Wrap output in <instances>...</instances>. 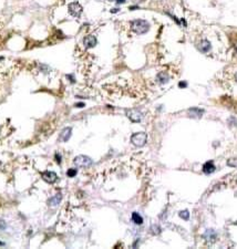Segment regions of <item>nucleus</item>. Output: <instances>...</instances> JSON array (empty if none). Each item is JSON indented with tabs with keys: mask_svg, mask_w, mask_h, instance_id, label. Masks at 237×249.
<instances>
[{
	"mask_svg": "<svg viewBox=\"0 0 237 249\" xmlns=\"http://www.w3.org/2000/svg\"><path fill=\"white\" fill-rule=\"evenodd\" d=\"M215 170H216V167L212 161L206 162L205 164L203 165V172L205 173V174H212L213 172H215Z\"/></svg>",
	"mask_w": 237,
	"mask_h": 249,
	"instance_id": "f8f14e48",
	"label": "nucleus"
},
{
	"mask_svg": "<svg viewBox=\"0 0 237 249\" xmlns=\"http://www.w3.org/2000/svg\"><path fill=\"white\" fill-rule=\"evenodd\" d=\"M67 78H68V79H70V80H69V81H70V82H71V83H74V82H75V80H74V77H73V75L68 74V75H67Z\"/></svg>",
	"mask_w": 237,
	"mask_h": 249,
	"instance_id": "6ab92c4d",
	"label": "nucleus"
},
{
	"mask_svg": "<svg viewBox=\"0 0 237 249\" xmlns=\"http://www.w3.org/2000/svg\"><path fill=\"white\" fill-rule=\"evenodd\" d=\"M3 245H5V244H3L2 241H0V246H3Z\"/></svg>",
	"mask_w": 237,
	"mask_h": 249,
	"instance_id": "cd10ccee",
	"label": "nucleus"
},
{
	"mask_svg": "<svg viewBox=\"0 0 237 249\" xmlns=\"http://www.w3.org/2000/svg\"><path fill=\"white\" fill-rule=\"evenodd\" d=\"M203 113H204V110L197 109V108H193V109L188 110V114H190V116H192V117H200Z\"/></svg>",
	"mask_w": 237,
	"mask_h": 249,
	"instance_id": "ddd939ff",
	"label": "nucleus"
},
{
	"mask_svg": "<svg viewBox=\"0 0 237 249\" xmlns=\"http://www.w3.org/2000/svg\"><path fill=\"white\" fill-rule=\"evenodd\" d=\"M61 199H62V194L58 193L57 195H54V196L51 197V198L48 200V206L49 207H57L61 203Z\"/></svg>",
	"mask_w": 237,
	"mask_h": 249,
	"instance_id": "1a4fd4ad",
	"label": "nucleus"
},
{
	"mask_svg": "<svg viewBox=\"0 0 237 249\" xmlns=\"http://www.w3.org/2000/svg\"><path fill=\"white\" fill-rule=\"evenodd\" d=\"M68 11L72 17L79 18L81 16L83 9H82V6L79 2H71L68 5Z\"/></svg>",
	"mask_w": 237,
	"mask_h": 249,
	"instance_id": "20e7f679",
	"label": "nucleus"
},
{
	"mask_svg": "<svg viewBox=\"0 0 237 249\" xmlns=\"http://www.w3.org/2000/svg\"><path fill=\"white\" fill-rule=\"evenodd\" d=\"M156 81L160 84H165V83H167L170 81V77L166 72H160L156 75Z\"/></svg>",
	"mask_w": 237,
	"mask_h": 249,
	"instance_id": "9b49d317",
	"label": "nucleus"
},
{
	"mask_svg": "<svg viewBox=\"0 0 237 249\" xmlns=\"http://www.w3.org/2000/svg\"><path fill=\"white\" fill-rule=\"evenodd\" d=\"M235 80H236V82H237V71H236V73H235Z\"/></svg>",
	"mask_w": 237,
	"mask_h": 249,
	"instance_id": "bb28decb",
	"label": "nucleus"
},
{
	"mask_svg": "<svg viewBox=\"0 0 237 249\" xmlns=\"http://www.w3.org/2000/svg\"><path fill=\"white\" fill-rule=\"evenodd\" d=\"M97 43V40L94 36H87L83 39V44L85 48H94Z\"/></svg>",
	"mask_w": 237,
	"mask_h": 249,
	"instance_id": "0eeeda50",
	"label": "nucleus"
},
{
	"mask_svg": "<svg viewBox=\"0 0 237 249\" xmlns=\"http://www.w3.org/2000/svg\"><path fill=\"white\" fill-rule=\"evenodd\" d=\"M131 28L136 35H144L150 30V23L146 20L137 19L131 22Z\"/></svg>",
	"mask_w": 237,
	"mask_h": 249,
	"instance_id": "f257e3e1",
	"label": "nucleus"
},
{
	"mask_svg": "<svg viewBox=\"0 0 237 249\" xmlns=\"http://www.w3.org/2000/svg\"><path fill=\"white\" fill-rule=\"evenodd\" d=\"M146 141H148V135L146 133L144 132H139L135 133L131 136V142L133 145L137 146V147H142L146 144Z\"/></svg>",
	"mask_w": 237,
	"mask_h": 249,
	"instance_id": "f03ea898",
	"label": "nucleus"
},
{
	"mask_svg": "<svg viewBox=\"0 0 237 249\" xmlns=\"http://www.w3.org/2000/svg\"><path fill=\"white\" fill-rule=\"evenodd\" d=\"M139 7H136V6H134V7H130V10H135V9H137Z\"/></svg>",
	"mask_w": 237,
	"mask_h": 249,
	"instance_id": "393cba45",
	"label": "nucleus"
},
{
	"mask_svg": "<svg viewBox=\"0 0 237 249\" xmlns=\"http://www.w3.org/2000/svg\"><path fill=\"white\" fill-rule=\"evenodd\" d=\"M73 163L75 166L78 167H82V168H88L92 165V159L90 158L89 156H85V155H79V156L74 157Z\"/></svg>",
	"mask_w": 237,
	"mask_h": 249,
	"instance_id": "7ed1b4c3",
	"label": "nucleus"
},
{
	"mask_svg": "<svg viewBox=\"0 0 237 249\" xmlns=\"http://www.w3.org/2000/svg\"><path fill=\"white\" fill-rule=\"evenodd\" d=\"M42 178L45 182H47V183L52 184V183H55V182H57V179H58V175L55 174L54 172H45L42 174Z\"/></svg>",
	"mask_w": 237,
	"mask_h": 249,
	"instance_id": "423d86ee",
	"label": "nucleus"
},
{
	"mask_svg": "<svg viewBox=\"0 0 237 249\" xmlns=\"http://www.w3.org/2000/svg\"><path fill=\"white\" fill-rule=\"evenodd\" d=\"M125 113H127V116L131 120L132 122H134V123L140 122L141 120H142V117H143L142 112L139 111V110H136V109L127 110V112H125Z\"/></svg>",
	"mask_w": 237,
	"mask_h": 249,
	"instance_id": "39448f33",
	"label": "nucleus"
},
{
	"mask_svg": "<svg viewBox=\"0 0 237 249\" xmlns=\"http://www.w3.org/2000/svg\"><path fill=\"white\" fill-rule=\"evenodd\" d=\"M198 50L203 53H207L208 51L211 50V43L207 40H202L200 43H198Z\"/></svg>",
	"mask_w": 237,
	"mask_h": 249,
	"instance_id": "9d476101",
	"label": "nucleus"
},
{
	"mask_svg": "<svg viewBox=\"0 0 237 249\" xmlns=\"http://www.w3.org/2000/svg\"><path fill=\"white\" fill-rule=\"evenodd\" d=\"M179 217L183 218L184 220H188V218H190V213H188V210H182V212H179Z\"/></svg>",
	"mask_w": 237,
	"mask_h": 249,
	"instance_id": "f3484780",
	"label": "nucleus"
},
{
	"mask_svg": "<svg viewBox=\"0 0 237 249\" xmlns=\"http://www.w3.org/2000/svg\"><path fill=\"white\" fill-rule=\"evenodd\" d=\"M76 170H74V168H70V170H68V172H67V175H68V177H74L76 175Z\"/></svg>",
	"mask_w": 237,
	"mask_h": 249,
	"instance_id": "a211bd4d",
	"label": "nucleus"
},
{
	"mask_svg": "<svg viewBox=\"0 0 237 249\" xmlns=\"http://www.w3.org/2000/svg\"><path fill=\"white\" fill-rule=\"evenodd\" d=\"M6 227H7V226H6V223L5 222H3V220H0V229H6Z\"/></svg>",
	"mask_w": 237,
	"mask_h": 249,
	"instance_id": "412c9836",
	"label": "nucleus"
},
{
	"mask_svg": "<svg viewBox=\"0 0 237 249\" xmlns=\"http://www.w3.org/2000/svg\"><path fill=\"white\" fill-rule=\"evenodd\" d=\"M55 161H57V163H58V164H60L61 163V156H60V154H55Z\"/></svg>",
	"mask_w": 237,
	"mask_h": 249,
	"instance_id": "aec40b11",
	"label": "nucleus"
},
{
	"mask_svg": "<svg viewBox=\"0 0 237 249\" xmlns=\"http://www.w3.org/2000/svg\"><path fill=\"white\" fill-rule=\"evenodd\" d=\"M85 104L83 103V102H80V103H76L75 104V108H84Z\"/></svg>",
	"mask_w": 237,
	"mask_h": 249,
	"instance_id": "4be33fe9",
	"label": "nucleus"
},
{
	"mask_svg": "<svg viewBox=\"0 0 237 249\" xmlns=\"http://www.w3.org/2000/svg\"><path fill=\"white\" fill-rule=\"evenodd\" d=\"M116 2H118V3H124V2H125V0H116Z\"/></svg>",
	"mask_w": 237,
	"mask_h": 249,
	"instance_id": "a878e982",
	"label": "nucleus"
},
{
	"mask_svg": "<svg viewBox=\"0 0 237 249\" xmlns=\"http://www.w3.org/2000/svg\"><path fill=\"white\" fill-rule=\"evenodd\" d=\"M1 60H3V58H2V57H0V61H1Z\"/></svg>",
	"mask_w": 237,
	"mask_h": 249,
	"instance_id": "c85d7f7f",
	"label": "nucleus"
},
{
	"mask_svg": "<svg viewBox=\"0 0 237 249\" xmlns=\"http://www.w3.org/2000/svg\"><path fill=\"white\" fill-rule=\"evenodd\" d=\"M111 12H112V13H114V12H118V8H114V9H112V10H111Z\"/></svg>",
	"mask_w": 237,
	"mask_h": 249,
	"instance_id": "b1692460",
	"label": "nucleus"
},
{
	"mask_svg": "<svg viewBox=\"0 0 237 249\" xmlns=\"http://www.w3.org/2000/svg\"><path fill=\"white\" fill-rule=\"evenodd\" d=\"M204 237H205L207 240L214 241L216 239V234H215V231L212 230V229H208V230L205 233V235H204Z\"/></svg>",
	"mask_w": 237,
	"mask_h": 249,
	"instance_id": "2eb2a0df",
	"label": "nucleus"
},
{
	"mask_svg": "<svg viewBox=\"0 0 237 249\" xmlns=\"http://www.w3.org/2000/svg\"><path fill=\"white\" fill-rule=\"evenodd\" d=\"M132 220L134 222L136 225H142L143 224V218L140 214L137 213H132Z\"/></svg>",
	"mask_w": 237,
	"mask_h": 249,
	"instance_id": "4468645a",
	"label": "nucleus"
},
{
	"mask_svg": "<svg viewBox=\"0 0 237 249\" xmlns=\"http://www.w3.org/2000/svg\"><path fill=\"white\" fill-rule=\"evenodd\" d=\"M151 231H152L153 235H158V234L161 233V227L157 225H153L151 227Z\"/></svg>",
	"mask_w": 237,
	"mask_h": 249,
	"instance_id": "dca6fc26",
	"label": "nucleus"
},
{
	"mask_svg": "<svg viewBox=\"0 0 237 249\" xmlns=\"http://www.w3.org/2000/svg\"><path fill=\"white\" fill-rule=\"evenodd\" d=\"M71 134H72L71 127H66V129H63V130L61 131L60 136H59V141H61V142H68L69 138L71 137Z\"/></svg>",
	"mask_w": 237,
	"mask_h": 249,
	"instance_id": "6e6552de",
	"label": "nucleus"
},
{
	"mask_svg": "<svg viewBox=\"0 0 237 249\" xmlns=\"http://www.w3.org/2000/svg\"><path fill=\"white\" fill-rule=\"evenodd\" d=\"M179 87H187V83L186 82H179Z\"/></svg>",
	"mask_w": 237,
	"mask_h": 249,
	"instance_id": "5701e85b",
	"label": "nucleus"
}]
</instances>
